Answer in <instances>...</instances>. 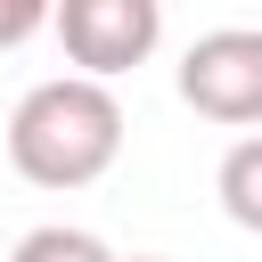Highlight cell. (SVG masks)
Returning a JSON list of instances; mask_svg holds the SVG:
<instances>
[{"instance_id":"1","label":"cell","mask_w":262,"mask_h":262,"mask_svg":"<svg viewBox=\"0 0 262 262\" xmlns=\"http://www.w3.org/2000/svg\"><path fill=\"white\" fill-rule=\"evenodd\" d=\"M123 156V98L98 74H57L33 82L8 115V164L33 188H90Z\"/></svg>"},{"instance_id":"2","label":"cell","mask_w":262,"mask_h":262,"mask_svg":"<svg viewBox=\"0 0 262 262\" xmlns=\"http://www.w3.org/2000/svg\"><path fill=\"white\" fill-rule=\"evenodd\" d=\"M180 106H196L221 131L262 123V25H213L180 57Z\"/></svg>"},{"instance_id":"3","label":"cell","mask_w":262,"mask_h":262,"mask_svg":"<svg viewBox=\"0 0 262 262\" xmlns=\"http://www.w3.org/2000/svg\"><path fill=\"white\" fill-rule=\"evenodd\" d=\"M49 33H57V49H66L74 74L115 82V74H131V66L156 57V41H164V0H57Z\"/></svg>"},{"instance_id":"4","label":"cell","mask_w":262,"mask_h":262,"mask_svg":"<svg viewBox=\"0 0 262 262\" xmlns=\"http://www.w3.org/2000/svg\"><path fill=\"white\" fill-rule=\"evenodd\" d=\"M213 196H221V213H229L237 229H254V237H262V131H246V139L221 156Z\"/></svg>"},{"instance_id":"5","label":"cell","mask_w":262,"mask_h":262,"mask_svg":"<svg viewBox=\"0 0 262 262\" xmlns=\"http://www.w3.org/2000/svg\"><path fill=\"white\" fill-rule=\"evenodd\" d=\"M8 262H123L106 237H90V229H74V221H41V229H25L16 246H8Z\"/></svg>"},{"instance_id":"6","label":"cell","mask_w":262,"mask_h":262,"mask_svg":"<svg viewBox=\"0 0 262 262\" xmlns=\"http://www.w3.org/2000/svg\"><path fill=\"white\" fill-rule=\"evenodd\" d=\"M49 16H57V0H0V49H25Z\"/></svg>"},{"instance_id":"7","label":"cell","mask_w":262,"mask_h":262,"mask_svg":"<svg viewBox=\"0 0 262 262\" xmlns=\"http://www.w3.org/2000/svg\"><path fill=\"white\" fill-rule=\"evenodd\" d=\"M131 262H172V254H131Z\"/></svg>"}]
</instances>
